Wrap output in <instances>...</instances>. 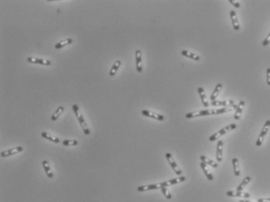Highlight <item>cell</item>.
<instances>
[{
	"mask_svg": "<svg viewBox=\"0 0 270 202\" xmlns=\"http://www.w3.org/2000/svg\"><path fill=\"white\" fill-rule=\"evenodd\" d=\"M258 202H270V198H260L257 201Z\"/></svg>",
	"mask_w": 270,
	"mask_h": 202,
	"instance_id": "34",
	"label": "cell"
},
{
	"mask_svg": "<svg viewBox=\"0 0 270 202\" xmlns=\"http://www.w3.org/2000/svg\"><path fill=\"white\" fill-rule=\"evenodd\" d=\"M245 103H244V101L242 100L240 101L238 105V108L236 109V112L234 114V119L236 120H239L240 117H241V115L242 114V111H243V108H244V106Z\"/></svg>",
	"mask_w": 270,
	"mask_h": 202,
	"instance_id": "17",
	"label": "cell"
},
{
	"mask_svg": "<svg viewBox=\"0 0 270 202\" xmlns=\"http://www.w3.org/2000/svg\"><path fill=\"white\" fill-rule=\"evenodd\" d=\"M186 180V177H177V178H174V179L172 180H167V181H165V182H162L160 183L161 185V187H168V186H171V185H174V184H177V183H180Z\"/></svg>",
	"mask_w": 270,
	"mask_h": 202,
	"instance_id": "7",
	"label": "cell"
},
{
	"mask_svg": "<svg viewBox=\"0 0 270 202\" xmlns=\"http://www.w3.org/2000/svg\"><path fill=\"white\" fill-rule=\"evenodd\" d=\"M223 146L224 142L222 140H219L217 145V160L218 162H221L223 158Z\"/></svg>",
	"mask_w": 270,
	"mask_h": 202,
	"instance_id": "15",
	"label": "cell"
},
{
	"mask_svg": "<svg viewBox=\"0 0 270 202\" xmlns=\"http://www.w3.org/2000/svg\"><path fill=\"white\" fill-rule=\"evenodd\" d=\"M226 195L228 197H241V198H250V194L245 192H242V191H227Z\"/></svg>",
	"mask_w": 270,
	"mask_h": 202,
	"instance_id": "13",
	"label": "cell"
},
{
	"mask_svg": "<svg viewBox=\"0 0 270 202\" xmlns=\"http://www.w3.org/2000/svg\"><path fill=\"white\" fill-rule=\"evenodd\" d=\"M160 190H161V191H162V193H163V195H164V197H165V198H167V199H171V198H172V195H171V193L169 192L168 190H167V187H161Z\"/></svg>",
	"mask_w": 270,
	"mask_h": 202,
	"instance_id": "30",
	"label": "cell"
},
{
	"mask_svg": "<svg viewBox=\"0 0 270 202\" xmlns=\"http://www.w3.org/2000/svg\"><path fill=\"white\" fill-rule=\"evenodd\" d=\"M239 202H250V201H243V200H242V201H240Z\"/></svg>",
	"mask_w": 270,
	"mask_h": 202,
	"instance_id": "35",
	"label": "cell"
},
{
	"mask_svg": "<svg viewBox=\"0 0 270 202\" xmlns=\"http://www.w3.org/2000/svg\"><path fill=\"white\" fill-rule=\"evenodd\" d=\"M40 135L41 137L45 138L46 140H48V141H51L52 142H55V143H59L60 140L59 138H58L56 137H54V136L51 135L50 134L47 133V132H42V133L40 134Z\"/></svg>",
	"mask_w": 270,
	"mask_h": 202,
	"instance_id": "22",
	"label": "cell"
},
{
	"mask_svg": "<svg viewBox=\"0 0 270 202\" xmlns=\"http://www.w3.org/2000/svg\"><path fill=\"white\" fill-rule=\"evenodd\" d=\"M165 156H166V158H167V161H168L169 164L171 165V168H172L173 170H174V171L175 172V174H176L177 175H178V176L182 175V170H181L180 168L178 167V165H177V163H176V162H175V161L174 160V159H173V157H172V156H171V153H166V155H165Z\"/></svg>",
	"mask_w": 270,
	"mask_h": 202,
	"instance_id": "6",
	"label": "cell"
},
{
	"mask_svg": "<svg viewBox=\"0 0 270 202\" xmlns=\"http://www.w3.org/2000/svg\"><path fill=\"white\" fill-rule=\"evenodd\" d=\"M230 18H231L232 20V24H233V27L235 31H239L240 30V24L239 22H238V17H237V14H236V12L234 10H231L230 11Z\"/></svg>",
	"mask_w": 270,
	"mask_h": 202,
	"instance_id": "14",
	"label": "cell"
},
{
	"mask_svg": "<svg viewBox=\"0 0 270 202\" xmlns=\"http://www.w3.org/2000/svg\"><path fill=\"white\" fill-rule=\"evenodd\" d=\"M251 177H246L243 180V181H242V183H240L239 186H238V187H237V191H242V190H244V189L245 188L246 186H247V185L249 183H250V181H251Z\"/></svg>",
	"mask_w": 270,
	"mask_h": 202,
	"instance_id": "27",
	"label": "cell"
},
{
	"mask_svg": "<svg viewBox=\"0 0 270 202\" xmlns=\"http://www.w3.org/2000/svg\"><path fill=\"white\" fill-rule=\"evenodd\" d=\"M78 143L79 142L77 140L67 139V140H64V141H62V145H65V146H74V145H78Z\"/></svg>",
	"mask_w": 270,
	"mask_h": 202,
	"instance_id": "29",
	"label": "cell"
},
{
	"mask_svg": "<svg viewBox=\"0 0 270 202\" xmlns=\"http://www.w3.org/2000/svg\"><path fill=\"white\" fill-rule=\"evenodd\" d=\"M269 128H270V120H268L266 121V123H265L262 130V132H261L260 135H259V138H258V140H257L256 141V146L259 147L262 145L263 141H264L265 139V137L266 136Z\"/></svg>",
	"mask_w": 270,
	"mask_h": 202,
	"instance_id": "4",
	"label": "cell"
},
{
	"mask_svg": "<svg viewBox=\"0 0 270 202\" xmlns=\"http://www.w3.org/2000/svg\"><path fill=\"white\" fill-rule=\"evenodd\" d=\"M211 104L213 105V107H226V106H230L233 108L236 109L238 108V105H236L234 103V100H224V101H220V100H214L212 101Z\"/></svg>",
	"mask_w": 270,
	"mask_h": 202,
	"instance_id": "5",
	"label": "cell"
},
{
	"mask_svg": "<svg viewBox=\"0 0 270 202\" xmlns=\"http://www.w3.org/2000/svg\"><path fill=\"white\" fill-rule=\"evenodd\" d=\"M229 2H230V3H231L232 5L234 6V7H236V8L241 7V5H240V3L238 2H237V1H234V0H229Z\"/></svg>",
	"mask_w": 270,
	"mask_h": 202,
	"instance_id": "33",
	"label": "cell"
},
{
	"mask_svg": "<svg viewBox=\"0 0 270 202\" xmlns=\"http://www.w3.org/2000/svg\"><path fill=\"white\" fill-rule=\"evenodd\" d=\"M142 114L143 115V116L149 117H151V118L160 120V121H162V120H164V117L163 115L158 114L151 112V111H147V110H143V111H142Z\"/></svg>",
	"mask_w": 270,
	"mask_h": 202,
	"instance_id": "8",
	"label": "cell"
},
{
	"mask_svg": "<svg viewBox=\"0 0 270 202\" xmlns=\"http://www.w3.org/2000/svg\"><path fill=\"white\" fill-rule=\"evenodd\" d=\"M42 165H43V167H44V171H45V174H46V175L48 176V177H49V178L53 177H54L53 173H52V170H51V168H50L49 165H48V161H46V160L43 161Z\"/></svg>",
	"mask_w": 270,
	"mask_h": 202,
	"instance_id": "24",
	"label": "cell"
},
{
	"mask_svg": "<svg viewBox=\"0 0 270 202\" xmlns=\"http://www.w3.org/2000/svg\"><path fill=\"white\" fill-rule=\"evenodd\" d=\"M222 87H223V85L221 83H218L217 86H216V88H215L214 91H213V93L212 94V95H211V97H210L211 101L216 100V99H217V96H218V94H220V92Z\"/></svg>",
	"mask_w": 270,
	"mask_h": 202,
	"instance_id": "25",
	"label": "cell"
},
{
	"mask_svg": "<svg viewBox=\"0 0 270 202\" xmlns=\"http://www.w3.org/2000/svg\"><path fill=\"white\" fill-rule=\"evenodd\" d=\"M232 164H233V168H234V173L236 177H239L241 171H240L239 167V161L237 158H234L232 159Z\"/></svg>",
	"mask_w": 270,
	"mask_h": 202,
	"instance_id": "19",
	"label": "cell"
},
{
	"mask_svg": "<svg viewBox=\"0 0 270 202\" xmlns=\"http://www.w3.org/2000/svg\"><path fill=\"white\" fill-rule=\"evenodd\" d=\"M200 159L202 160V162H203L204 163H206V165H209L210 166L213 168H217L218 167V164L216 162H214L213 160L210 159H208L207 157L204 156H200Z\"/></svg>",
	"mask_w": 270,
	"mask_h": 202,
	"instance_id": "20",
	"label": "cell"
},
{
	"mask_svg": "<svg viewBox=\"0 0 270 202\" xmlns=\"http://www.w3.org/2000/svg\"><path fill=\"white\" fill-rule=\"evenodd\" d=\"M161 185L160 183H154V184H149L146 186H140L137 188V191L141 192V191H151V190H157V189H160Z\"/></svg>",
	"mask_w": 270,
	"mask_h": 202,
	"instance_id": "12",
	"label": "cell"
},
{
	"mask_svg": "<svg viewBox=\"0 0 270 202\" xmlns=\"http://www.w3.org/2000/svg\"><path fill=\"white\" fill-rule=\"evenodd\" d=\"M236 128H237V125H236L235 124H229V125L226 126V127H224V128H222L221 130H220L219 132H216L215 134H213V135L209 137V140L210 141H216V140H217L218 138H220L221 136H223L224 135H225L226 132H230V131H231V130L235 129Z\"/></svg>",
	"mask_w": 270,
	"mask_h": 202,
	"instance_id": "3",
	"label": "cell"
},
{
	"mask_svg": "<svg viewBox=\"0 0 270 202\" xmlns=\"http://www.w3.org/2000/svg\"><path fill=\"white\" fill-rule=\"evenodd\" d=\"M182 55L183 56H185V57H187V58H191V59L195 60V61H199V60H200V57L198 56L197 55H196V54H194V53H192V52H188V51H185V50H183V51H182Z\"/></svg>",
	"mask_w": 270,
	"mask_h": 202,
	"instance_id": "21",
	"label": "cell"
},
{
	"mask_svg": "<svg viewBox=\"0 0 270 202\" xmlns=\"http://www.w3.org/2000/svg\"><path fill=\"white\" fill-rule=\"evenodd\" d=\"M200 166H201L202 171L204 172V174H205V175L206 176L207 179L209 180H213V174H211L210 172H209V170H208V169H207V165H206V164L204 163V162H202L201 163H200Z\"/></svg>",
	"mask_w": 270,
	"mask_h": 202,
	"instance_id": "18",
	"label": "cell"
},
{
	"mask_svg": "<svg viewBox=\"0 0 270 202\" xmlns=\"http://www.w3.org/2000/svg\"><path fill=\"white\" fill-rule=\"evenodd\" d=\"M73 110L74 111L75 114H76V117H77L78 119L79 122H80V124L81 127H82V129L84 132V134L86 135H89L90 134V129L88 128L87 127V124H86V121H85V119L83 117V115H82L80 112V110H79V107L77 104H73Z\"/></svg>",
	"mask_w": 270,
	"mask_h": 202,
	"instance_id": "2",
	"label": "cell"
},
{
	"mask_svg": "<svg viewBox=\"0 0 270 202\" xmlns=\"http://www.w3.org/2000/svg\"><path fill=\"white\" fill-rule=\"evenodd\" d=\"M122 65V62H121V61H119V60H118V61H116L115 63H114L113 65H112V68H111V70H110V72H109V75L111 76H114L116 74L117 71L118 70L119 67H120V65Z\"/></svg>",
	"mask_w": 270,
	"mask_h": 202,
	"instance_id": "26",
	"label": "cell"
},
{
	"mask_svg": "<svg viewBox=\"0 0 270 202\" xmlns=\"http://www.w3.org/2000/svg\"><path fill=\"white\" fill-rule=\"evenodd\" d=\"M197 91L199 94V97L201 98L202 103L203 106L205 107H209V102H208V100H207L206 97V94L205 92H204V90H203V88L199 87L197 89Z\"/></svg>",
	"mask_w": 270,
	"mask_h": 202,
	"instance_id": "16",
	"label": "cell"
},
{
	"mask_svg": "<svg viewBox=\"0 0 270 202\" xmlns=\"http://www.w3.org/2000/svg\"><path fill=\"white\" fill-rule=\"evenodd\" d=\"M269 43H270V33L268 34V36L266 37V38L264 40H263L262 45L264 46V47H266V46L268 45V44H269Z\"/></svg>",
	"mask_w": 270,
	"mask_h": 202,
	"instance_id": "31",
	"label": "cell"
},
{
	"mask_svg": "<svg viewBox=\"0 0 270 202\" xmlns=\"http://www.w3.org/2000/svg\"><path fill=\"white\" fill-rule=\"evenodd\" d=\"M27 61L30 63H34V64H40L42 65H51V61L48 59H43V58H27Z\"/></svg>",
	"mask_w": 270,
	"mask_h": 202,
	"instance_id": "11",
	"label": "cell"
},
{
	"mask_svg": "<svg viewBox=\"0 0 270 202\" xmlns=\"http://www.w3.org/2000/svg\"><path fill=\"white\" fill-rule=\"evenodd\" d=\"M136 69L138 73H142V52L140 50L136 51Z\"/></svg>",
	"mask_w": 270,
	"mask_h": 202,
	"instance_id": "10",
	"label": "cell"
},
{
	"mask_svg": "<svg viewBox=\"0 0 270 202\" xmlns=\"http://www.w3.org/2000/svg\"><path fill=\"white\" fill-rule=\"evenodd\" d=\"M266 81L267 84L270 86V68L266 69Z\"/></svg>",
	"mask_w": 270,
	"mask_h": 202,
	"instance_id": "32",
	"label": "cell"
},
{
	"mask_svg": "<svg viewBox=\"0 0 270 202\" xmlns=\"http://www.w3.org/2000/svg\"><path fill=\"white\" fill-rule=\"evenodd\" d=\"M64 109H65V108H64L63 107H58V108L56 109V111H55V113H54L53 114H52V117H51V120H52V121H56V120H57L58 118V117H59L60 115H61L62 113L63 112Z\"/></svg>",
	"mask_w": 270,
	"mask_h": 202,
	"instance_id": "28",
	"label": "cell"
},
{
	"mask_svg": "<svg viewBox=\"0 0 270 202\" xmlns=\"http://www.w3.org/2000/svg\"><path fill=\"white\" fill-rule=\"evenodd\" d=\"M231 111L232 109L224 107V108L220 109H213V110H205V111H194V112L186 114L185 117L186 118L189 119L192 118V117H196L208 116V115H213V114H224V113L229 112V111Z\"/></svg>",
	"mask_w": 270,
	"mask_h": 202,
	"instance_id": "1",
	"label": "cell"
},
{
	"mask_svg": "<svg viewBox=\"0 0 270 202\" xmlns=\"http://www.w3.org/2000/svg\"><path fill=\"white\" fill-rule=\"evenodd\" d=\"M72 43H73V39L71 38L65 39V40H62V41L57 43V44L55 45V48H56V49H60V48H64L65 46L68 45V44H72Z\"/></svg>",
	"mask_w": 270,
	"mask_h": 202,
	"instance_id": "23",
	"label": "cell"
},
{
	"mask_svg": "<svg viewBox=\"0 0 270 202\" xmlns=\"http://www.w3.org/2000/svg\"><path fill=\"white\" fill-rule=\"evenodd\" d=\"M23 149L22 146H17L16 147V148H14V149H10V150H6L4 151V152H2V153H1V156L2 157L10 156H13V155L16 154V153H21L22 151H23Z\"/></svg>",
	"mask_w": 270,
	"mask_h": 202,
	"instance_id": "9",
	"label": "cell"
}]
</instances>
